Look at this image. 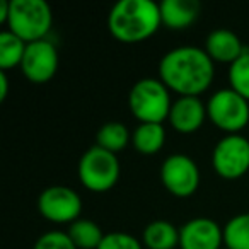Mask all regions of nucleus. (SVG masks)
<instances>
[{"mask_svg":"<svg viewBox=\"0 0 249 249\" xmlns=\"http://www.w3.org/2000/svg\"><path fill=\"white\" fill-rule=\"evenodd\" d=\"M142 244L147 249H178L179 229L167 220H154L143 229Z\"/></svg>","mask_w":249,"mask_h":249,"instance_id":"obj_15","label":"nucleus"},{"mask_svg":"<svg viewBox=\"0 0 249 249\" xmlns=\"http://www.w3.org/2000/svg\"><path fill=\"white\" fill-rule=\"evenodd\" d=\"M205 52L213 62L232 65L246 50L235 33H232L231 29L218 28L207 36Z\"/></svg>","mask_w":249,"mask_h":249,"instance_id":"obj_13","label":"nucleus"},{"mask_svg":"<svg viewBox=\"0 0 249 249\" xmlns=\"http://www.w3.org/2000/svg\"><path fill=\"white\" fill-rule=\"evenodd\" d=\"M9 9H11V0H2V2H0V22H2V24L7 22Z\"/></svg>","mask_w":249,"mask_h":249,"instance_id":"obj_25","label":"nucleus"},{"mask_svg":"<svg viewBox=\"0 0 249 249\" xmlns=\"http://www.w3.org/2000/svg\"><path fill=\"white\" fill-rule=\"evenodd\" d=\"M132 142V133L128 128L120 121H109L104 123L96 133V145L101 149L113 152L118 156V152L124 150V147Z\"/></svg>","mask_w":249,"mask_h":249,"instance_id":"obj_17","label":"nucleus"},{"mask_svg":"<svg viewBox=\"0 0 249 249\" xmlns=\"http://www.w3.org/2000/svg\"><path fill=\"white\" fill-rule=\"evenodd\" d=\"M224 248L249 249V212L227 220L224 225Z\"/></svg>","mask_w":249,"mask_h":249,"instance_id":"obj_20","label":"nucleus"},{"mask_svg":"<svg viewBox=\"0 0 249 249\" xmlns=\"http://www.w3.org/2000/svg\"><path fill=\"white\" fill-rule=\"evenodd\" d=\"M207 116V104L200 97H178L169 111V123L179 133H195L201 128Z\"/></svg>","mask_w":249,"mask_h":249,"instance_id":"obj_12","label":"nucleus"},{"mask_svg":"<svg viewBox=\"0 0 249 249\" xmlns=\"http://www.w3.org/2000/svg\"><path fill=\"white\" fill-rule=\"evenodd\" d=\"M222 249H227V248H222Z\"/></svg>","mask_w":249,"mask_h":249,"instance_id":"obj_26","label":"nucleus"},{"mask_svg":"<svg viewBox=\"0 0 249 249\" xmlns=\"http://www.w3.org/2000/svg\"><path fill=\"white\" fill-rule=\"evenodd\" d=\"M121 167L118 156L92 145L82 154L77 174L84 188L94 193H106L118 183Z\"/></svg>","mask_w":249,"mask_h":249,"instance_id":"obj_5","label":"nucleus"},{"mask_svg":"<svg viewBox=\"0 0 249 249\" xmlns=\"http://www.w3.org/2000/svg\"><path fill=\"white\" fill-rule=\"evenodd\" d=\"M7 31L14 33L24 43L46 39L53 24V12L45 0H11Z\"/></svg>","mask_w":249,"mask_h":249,"instance_id":"obj_3","label":"nucleus"},{"mask_svg":"<svg viewBox=\"0 0 249 249\" xmlns=\"http://www.w3.org/2000/svg\"><path fill=\"white\" fill-rule=\"evenodd\" d=\"M33 249H77V248L67 232L50 231L45 232L43 235H39Z\"/></svg>","mask_w":249,"mask_h":249,"instance_id":"obj_23","label":"nucleus"},{"mask_svg":"<svg viewBox=\"0 0 249 249\" xmlns=\"http://www.w3.org/2000/svg\"><path fill=\"white\" fill-rule=\"evenodd\" d=\"M171 106V90L160 79L145 77L130 89L128 107L140 123H162L169 118Z\"/></svg>","mask_w":249,"mask_h":249,"instance_id":"obj_4","label":"nucleus"},{"mask_svg":"<svg viewBox=\"0 0 249 249\" xmlns=\"http://www.w3.org/2000/svg\"><path fill=\"white\" fill-rule=\"evenodd\" d=\"M160 26V7L152 0H120L107 16L111 36L124 45L145 41Z\"/></svg>","mask_w":249,"mask_h":249,"instance_id":"obj_2","label":"nucleus"},{"mask_svg":"<svg viewBox=\"0 0 249 249\" xmlns=\"http://www.w3.org/2000/svg\"><path fill=\"white\" fill-rule=\"evenodd\" d=\"M9 94V77L7 72H2L0 70V101H5Z\"/></svg>","mask_w":249,"mask_h":249,"instance_id":"obj_24","label":"nucleus"},{"mask_svg":"<svg viewBox=\"0 0 249 249\" xmlns=\"http://www.w3.org/2000/svg\"><path fill=\"white\" fill-rule=\"evenodd\" d=\"M207 116L213 126L234 135L244 130L249 123V101L235 90L220 89L210 96L207 103Z\"/></svg>","mask_w":249,"mask_h":249,"instance_id":"obj_6","label":"nucleus"},{"mask_svg":"<svg viewBox=\"0 0 249 249\" xmlns=\"http://www.w3.org/2000/svg\"><path fill=\"white\" fill-rule=\"evenodd\" d=\"M178 249H179V248H178Z\"/></svg>","mask_w":249,"mask_h":249,"instance_id":"obj_27","label":"nucleus"},{"mask_svg":"<svg viewBox=\"0 0 249 249\" xmlns=\"http://www.w3.org/2000/svg\"><path fill=\"white\" fill-rule=\"evenodd\" d=\"M160 181L176 198H188L200 186V169L186 154H173L160 166Z\"/></svg>","mask_w":249,"mask_h":249,"instance_id":"obj_8","label":"nucleus"},{"mask_svg":"<svg viewBox=\"0 0 249 249\" xmlns=\"http://www.w3.org/2000/svg\"><path fill=\"white\" fill-rule=\"evenodd\" d=\"M97 249H143V244L128 232L114 231L104 235L103 242Z\"/></svg>","mask_w":249,"mask_h":249,"instance_id":"obj_22","label":"nucleus"},{"mask_svg":"<svg viewBox=\"0 0 249 249\" xmlns=\"http://www.w3.org/2000/svg\"><path fill=\"white\" fill-rule=\"evenodd\" d=\"M19 69L29 82H50L58 70V50L48 39L29 43Z\"/></svg>","mask_w":249,"mask_h":249,"instance_id":"obj_10","label":"nucleus"},{"mask_svg":"<svg viewBox=\"0 0 249 249\" xmlns=\"http://www.w3.org/2000/svg\"><path fill=\"white\" fill-rule=\"evenodd\" d=\"M224 227L213 218L196 217L179 229V249H222Z\"/></svg>","mask_w":249,"mask_h":249,"instance_id":"obj_11","label":"nucleus"},{"mask_svg":"<svg viewBox=\"0 0 249 249\" xmlns=\"http://www.w3.org/2000/svg\"><path fill=\"white\" fill-rule=\"evenodd\" d=\"M38 210L53 224H73L82 213V198L69 186H50L39 195Z\"/></svg>","mask_w":249,"mask_h":249,"instance_id":"obj_9","label":"nucleus"},{"mask_svg":"<svg viewBox=\"0 0 249 249\" xmlns=\"http://www.w3.org/2000/svg\"><path fill=\"white\" fill-rule=\"evenodd\" d=\"M231 89L249 101V52H244L232 65H229Z\"/></svg>","mask_w":249,"mask_h":249,"instance_id":"obj_21","label":"nucleus"},{"mask_svg":"<svg viewBox=\"0 0 249 249\" xmlns=\"http://www.w3.org/2000/svg\"><path fill=\"white\" fill-rule=\"evenodd\" d=\"M67 234L70 235L77 249H97L106 235L103 234L99 225L89 218H79L70 224Z\"/></svg>","mask_w":249,"mask_h":249,"instance_id":"obj_18","label":"nucleus"},{"mask_svg":"<svg viewBox=\"0 0 249 249\" xmlns=\"http://www.w3.org/2000/svg\"><path fill=\"white\" fill-rule=\"evenodd\" d=\"M28 43L11 31L0 33V70L9 72L14 67H21Z\"/></svg>","mask_w":249,"mask_h":249,"instance_id":"obj_19","label":"nucleus"},{"mask_svg":"<svg viewBox=\"0 0 249 249\" xmlns=\"http://www.w3.org/2000/svg\"><path fill=\"white\" fill-rule=\"evenodd\" d=\"M132 143L137 152L154 156L166 143V128L162 123H140L132 133Z\"/></svg>","mask_w":249,"mask_h":249,"instance_id":"obj_16","label":"nucleus"},{"mask_svg":"<svg viewBox=\"0 0 249 249\" xmlns=\"http://www.w3.org/2000/svg\"><path fill=\"white\" fill-rule=\"evenodd\" d=\"M159 7L162 26L171 31L188 29L200 16V4L196 0H164Z\"/></svg>","mask_w":249,"mask_h":249,"instance_id":"obj_14","label":"nucleus"},{"mask_svg":"<svg viewBox=\"0 0 249 249\" xmlns=\"http://www.w3.org/2000/svg\"><path fill=\"white\" fill-rule=\"evenodd\" d=\"M213 60L203 48L178 46L159 62V79L179 97H198L210 89L215 77Z\"/></svg>","mask_w":249,"mask_h":249,"instance_id":"obj_1","label":"nucleus"},{"mask_svg":"<svg viewBox=\"0 0 249 249\" xmlns=\"http://www.w3.org/2000/svg\"><path fill=\"white\" fill-rule=\"evenodd\" d=\"M212 167L222 179L242 178L249 171V140L241 133L220 139L212 150Z\"/></svg>","mask_w":249,"mask_h":249,"instance_id":"obj_7","label":"nucleus"}]
</instances>
